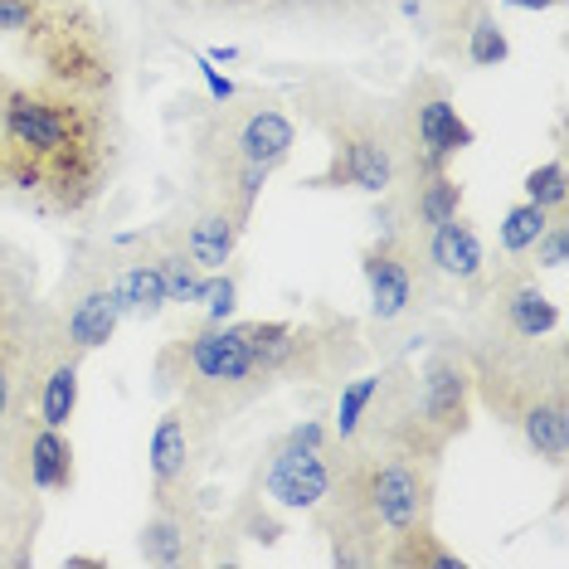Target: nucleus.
I'll return each instance as SVG.
<instances>
[{"instance_id": "c85d7f7f", "label": "nucleus", "mask_w": 569, "mask_h": 569, "mask_svg": "<svg viewBox=\"0 0 569 569\" xmlns=\"http://www.w3.org/2000/svg\"><path fill=\"white\" fill-rule=\"evenodd\" d=\"M204 59H210V63H234V59H239V49H229V44H214V49H210V54H204Z\"/></svg>"}, {"instance_id": "7ed1b4c3", "label": "nucleus", "mask_w": 569, "mask_h": 569, "mask_svg": "<svg viewBox=\"0 0 569 569\" xmlns=\"http://www.w3.org/2000/svg\"><path fill=\"white\" fill-rule=\"evenodd\" d=\"M472 366V395L497 423L526 438L546 468H565L569 458V375L560 341H511L487 327L462 346Z\"/></svg>"}, {"instance_id": "dca6fc26", "label": "nucleus", "mask_w": 569, "mask_h": 569, "mask_svg": "<svg viewBox=\"0 0 569 569\" xmlns=\"http://www.w3.org/2000/svg\"><path fill=\"white\" fill-rule=\"evenodd\" d=\"M214 546L210 516H180L151 507V516L137 530V555L157 569H180V565H204Z\"/></svg>"}, {"instance_id": "5701e85b", "label": "nucleus", "mask_w": 569, "mask_h": 569, "mask_svg": "<svg viewBox=\"0 0 569 569\" xmlns=\"http://www.w3.org/2000/svg\"><path fill=\"white\" fill-rule=\"evenodd\" d=\"M569 263V210H555L550 224L540 229V239L526 249V268H546V273H560Z\"/></svg>"}, {"instance_id": "20e7f679", "label": "nucleus", "mask_w": 569, "mask_h": 569, "mask_svg": "<svg viewBox=\"0 0 569 569\" xmlns=\"http://www.w3.org/2000/svg\"><path fill=\"white\" fill-rule=\"evenodd\" d=\"M157 390L204 413L210 423L239 419L249 405L273 395V375L258 366L243 321H186L157 351Z\"/></svg>"}, {"instance_id": "7c9ffc66", "label": "nucleus", "mask_w": 569, "mask_h": 569, "mask_svg": "<svg viewBox=\"0 0 569 569\" xmlns=\"http://www.w3.org/2000/svg\"><path fill=\"white\" fill-rule=\"evenodd\" d=\"M0 186H6V157H0Z\"/></svg>"}, {"instance_id": "f257e3e1", "label": "nucleus", "mask_w": 569, "mask_h": 569, "mask_svg": "<svg viewBox=\"0 0 569 569\" xmlns=\"http://www.w3.org/2000/svg\"><path fill=\"white\" fill-rule=\"evenodd\" d=\"M0 157L10 190L34 196L49 214H83L118 171L108 102L0 69Z\"/></svg>"}, {"instance_id": "c756f323", "label": "nucleus", "mask_w": 569, "mask_h": 569, "mask_svg": "<svg viewBox=\"0 0 569 569\" xmlns=\"http://www.w3.org/2000/svg\"><path fill=\"white\" fill-rule=\"evenodd\" d=\"M214 6H249V0H214Z\"/></svg>"}, {"instance_id": "412c9836", "label": "nucleus", "mask_w": 569, "mask_h": 569, "mask_svg": "<svg viewBox=\"0 0 569 569\" xmlns=\"http://www.w3.org/2000/svg\"><path fill=\"white\" fill-rule=\"evenodd\" d=\"M511 59V40L501 30V20L491 10H477L472 30H468V63L472 69H497V63Z\"/></svg>"}, {"instance_id": "6ab92c4d", "label": "nucleus", "mask_w": 569, "mask_h": 569, "mask_svg": "<svg viewBox=\"0 0 569 569\" xmlns=\"http://www.w3.org/2000/svg\"><path fill=\"white\" fill-rule=\"evenodd\" d=\"M375 390H380V370H375V375H346V380H341V399H336V413H331V438H336V443H346V438L360 433Z\"/></svg>"}, {"instance_id": "4468645a", "label": "nucleus", "mask_w": 569, "mask_h": 569, "mask_svg": "<svg viewBox=\"0 0 569 569\" xmlns=\"http://www.w3.org/2000/svg\"><path fill=\"white\" fill-rule=\"evenodd\" d=\"M413 243V263H419V278H443V282H458V288L477 292L487 278V243L477 234V224L468 214H452L443 224L423 229V234H409Z\"/></svg>"}, {"instance_id": "aec40b11", "label": "nucleus", "mask_w": 569, "mask_h": 569, "mask_svg": "<svg viewBox=\"0 0 569 569\" xmlns=\"http://www.w3.org/2000/svg\"><path fill=\"white\" fill-rule=\"evenodd\" d=\"M550 214L555 210H540V204H530V200L511 204V210L501 214V224H497V249H501V258H526V249L540 239V229L550 224Z\"/></svg>"}, {"instance_id": "9d476101", "label": "nucleus", "mask_w": 569, "mask_h": 569, "mask_svg": "<svg viewBox=\"0 0 569 569\" xmlns=\"http://www.w3.org/2000/svg\"><path fill=\"white\" fill-rule=\"evenodd\" d=\"M477 302H482V327L511 341H540L560 331V307L540 292L536 268H526V258H501L497 273L487 268Z\"/></svg>"}, {"instance_id": "f8f14e48", "label": "nucleus", "mask_w": 569, "mask_h": 569, "mask_svg": "<svg viewBox=\"0 0 569 569\" xmlns=\"http://www.w3.org/2000/svg\"><path fill=\"white\" fill-rule=\"evenodd\" d=\"M258 497L273 501V511H312L331 491V443L327 448H263L258 462Z\"/></svg>"}, {"instance_id": "cd10ccee", "label": "nucleus", "mask_w": 569, "mask_h": 569, "mask_svg": "<svg viewBox=\"0 0 569 569\" xmlns=\"http://www.w3.org/2000/svg\"><path fill=\"white\" fill-rule=\"evenodd\" d=\"M511 10H555V6H565V0H507Z\"/></svg>"}, {"instance_id": "393cba45", "label": "nucleus", "mask_w": 569, "mask_h": 569, "mask_svg": "<svg viewBox=\"0 0 569 569\" xmlns=\"http://www.w3.org/2000/svg\"><path fill=\"white\" fill-rule=\"evenodd\" d=\"M273 443L278 448H327L331 443V423L327 419H302V423H292V429H282Z\"/></svg>"}, {"instance_id": "0eeeda50", "label": "nucleus", "mask_w": 569, "mask_h": 569, "mask_svg": "<svg viewBox=\"0 0 569 569\" xmlns=\"http://www.w3.org/2000/svg\"><path fill=\"white\" fill-rule=\"evenodd\" d=\"M395 108V147H399V176H429L448 171L452 161L477 141L468 118L452 102V88L443 73H413L405 98Z\"/></svg>"}, {"instance_id": "423d86ee", "label": "nucleus", "mask_w": 569, "mask_h": 569, "mask_svg": "<svg viewBox=\"0 0 569 569\" xmlns=\"http://www.w3.org/2000/svg\"><path fill=\"white\" fill-rule=\"evenodd\" d=\"M20 49L40 63L49 83L73 93L112 98L118 88V49L88 0H40V16L20 34Z\"/></svg>"}, {"instance_id": "39448f33", "label": "nucleus", "mask_w": 569, "mask_h": 569, "mask_svg": "<svg viewBox=\"0 0 569 569\" xmlns=\"http://www.w3.org/2000/svg\"><path fill=\"white\" fill-rule=\"evenodd\" d=\"M302 118L327 137L331 157L317 176H307V190H360L385 196L399 180V147H395V108L356 93L351 83L317 79L297 88Z\"/></svg>"}, {"instance_id": "bb28decb", "label": "nucleus", "mask_w": 569, "mask_h": 569, "mask_svg": "<svg viewBox=\"0 0 569 569\" xmlns=\"http://www.w3.org/2000/svg\"><path fill=\"white\" fill-rule=\"evenodd\" d=\"M63 569H108V560H98V555H69Z\"/></svg>"}, {"instance_id": "f03ea898", "label": "nucleus", "mask_w": 569, "mask_h": 569, "mask_svg": "<svg viewBox=\"0 0 569 569\" xmlns=\"http://www.w3.org/2000/svg\"><path fill=\"white\" fill-rule=\"evenodd\" d=\"M297 151V118L292 102L273 88H239L234 98L210 102L190 122L186 161H190V196L224 204L243 229L263 200V186L278 166Z\"/></svg>"}, {"instance_id": "9b49d317", "label": "nucleus", "mask_w": 569, "mask_h": 569, "mask_svg": "<svg viewBox=\"0 0 569 569\" xmlns=\"http://www.w3.org/2000/svg\"><path fill=\"white\" fill-rule=\"evenodd\" d=\"M413 380H419V409L429 419V429L452 443L472 429L477 413V395H472V366L462 356V346H433L429 356L413 366Z\"/></svg>"}, {"instance_id": "f3484780", "label": "nucleus", "mask_w": 569, "mask_h": 569, "mask_svg": "<svg viewBox=\"0 0 569 569\" xmlns=\"http://www.w3.org/2000/svg\"><path fill=\"white\" fill-rule=\"evenodd\" d=\"M239 239H243V224L224 210V204H210V200L190 196V204L180 210V243H186L190 263H196L200 273H214V268L234 263Z\"/></svg>"}, {"instance_id": "b1692460", "label": "nucleus", "mask_w": 569, "mask_h": 569, "mask_svg": "<svg viewBox=\"0 0 569 569\" xmlns=\"http://www.w3.org/2000/svg\"><path fill=\"white\" fill-rule=\"evenodd\" d=\"M196 307L204 312V321H229L234 317V307H239V273L234 268H214V273H204Z\"/></svg>"}, {"instance_id": "4be33fe9", "label": "nucleus", "mask_w": 569, "mask_h": 569, "mask_svg": "<svg viewBox=\"0 0 569 569\" xmlns=\"http://www.w3.org/2000/svg\"><path fill=\"white\" fill-rule=\"evenodd\" d=\"M521 190H526L530 204H540V210H569V176H565V161L550 157V161L530 166Z\"/></svg>"}, {"instance_id": "1a4fd4ad", "label": "nucleus", "mask_w": 569, "mask_h": 569, "mask_svg": "<svg viewBox=\"0 0 569 569\" xmlns=\"http://www.w3.org/2000/svg\"><path fill=\"white\" fill-rule=\"evenodd\" d=\"M54 317L63 336L79 346L83 356H93L98 346H108L122 327V302L112 288V243L108 239H79L73 258L63 268Z\"/></svg>"}, {"instance_id": "a878e982", "label": "nucleus", "mask_w": 569, "mask_h": 569, "mask_svg": "<svg viewBox=\"0 0 569 569\" xmlns=\"http://www.w3.org/2000/svg\"><path fill=\"white\" fill-rule=\"evenodd\" d=\"M196 69H200L204 88H210V102H224V98H234V93H239V83H234V79H224V73H219L204 54H196Z\"/></svg>"}, {"instance_id": "a211bd4d", "label": "nucleus", "mask_w": 569, "mask_h": 569, "mask_svg": "<svg viewBox=\"0 0 569 569\" xmlns=\"http://www.w3.org/2000/svg\"><path fill=\"white\" fill-rule=\"evenodd\" d=\"M385 569H468L458 550L443 546V536L433 530V521H413L405 526L399 536L385 540V555H380Z\"/></svg>"}, {"instance_id": "ddd939ff", "label": "nucleus", "mask_w": 569, "mask_h": 569, "mask_svg": "<svg viewBox=\"0 0 569 569\" xmlns=\"http://www.w3.org/2000/svg\"><path fill=\"white\" fill-rule=\"evenodd\" d=\"M360 278H366V292H370V317L380 327L409 317L413 297L423 292L409 234H375V243L360 249Z\"/></svg>"}, {"instance_id": "2eb2a0df", "label": "nucleus", "mask_w": 569, "mask_h": 569, "mask_svg": "<svg viewBox=\"0 0 569 569\" xmlns=\"http://www.w3.org/2000/svg\"><path fill=\"white\" fill-rule=\"evenodd\" d=\"M112 243V288H118L122 317L157 321L166 307V268H161V234L141 229V234L108 239Z\"/></svg>"}, {"instance_id": "6e6552de", "label": "nucleus", "mask_w": 569, "mask_h": 569, "mask_svg": "<svg viewBox=\"0 0 569 569\" xmlns=\"http://www.w3.org/2000/svg\"><path fill=\"white\" fill-rule=\"evenodd\" d=\"M219 423L204 413L186 409L176 399L157 419L147 443V477H151V507L180 511V516H204V468H210Z\"/></svg>"}]
</instances>
